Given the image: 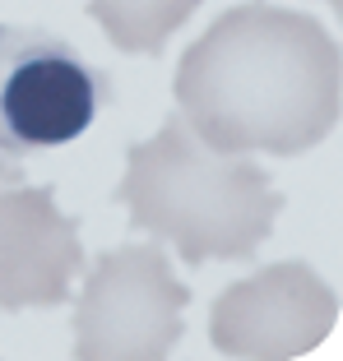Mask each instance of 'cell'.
<instances>
[{
    "mask_svg": "<svg viewBox=\"0 0 343 361\" xmlns=\"http://www.w3.org/2000/svg\"><path fill=\"white\" fill-rule=\"evenodd\" d=\"M330 5H334V10H339V5H343V0H330Z\"/></svg>",
    "mask_w": 343,
    "mask_h": 361,
    "instance_id": "obj_8",
    "label": "cell"
},
{
    "mask_svg": "<svg viewBox=\"0 0 343 361\" xmlns=\"http://www.w3.org/2000/svg\"><path fill=\"white\" fill-rule=\"evenodd\" d=\"M84 269L79 218L52 185H28L14 158H0V310H56Z\"/></svg>",
    "mask_w": 343,
    "mask_h": 361,
    "instance_id": "obj_6",
    "label": "cell"
},
{
    "mask_svg": "<svg viewBox=\"0 0 343 361\" xmlns=\"http://www.w3.org/2000/svg\"><path fill=\"white\" fill-rule=\"evenodd\" d=\"M112 200L126 204L135 232L176 245L186 264L251 259L283 213V195L265 167L209 149L176 111L126 153Z\"/></svg>",
    "mask_w": 343,
    "mask_h": 361,
    "instance_id": "obj_2",
    "label": "cell"
},
{
    "mask_svg": "<svg viewBox=\"0 0 343 361\" xmlns=\"http://www.w3.org/2000/svg\"><path fill=\"white\" fill-rule=\"evenodd\" d=\"M112 102V79L47 28L0 23V158L61 149Z\"/></svg>",
    "mask_w": 343,
    "mask_h": 361,
    "instance_id": "obj_3",
    "label": "cell"
},
{
    "mask_svg": "<svg viewBox=\"0 0 343 361\" xmlns=\"http://www.w3.org/2000/svg\"><path fill=\"white\" fill-rule=\"evenodd\" d=\"M172 88L209 149L297 158L339 126L343 61L320 19L255 0L186 47Z\"/></svg>",
    "mask_w": 343,
    "mask_h": 361,
    "instance_id": "obj_1",
    "label": "cell"
},
{
    "mask_svg": "<svg viewBox=\"0 0 343 361\" xmlns=\"http://www.w3.org/2000/svg\"><path fill=\"white\" fill-rule=\"evenodd\" d=\"M195 10L200 0H88V14L102 23L112 47L130 56H158Z\"/></svg>",
    "mask_w": 343,
    "mask_h": 361,
    "instance_id": "obj_7",
    "label": "cell"
},
{
    "mask_svg": "<svg viewBox=\"0 0 343 361\" xmlns=\"http://www.w3.org/2000/svg\"><path fill=\"white\" fill-rule=\"evenodd\" d=\"M334 319H339L334 287L311 264L283 259V264H265L260 274L232 283L214 301L209 338L223 357L288 361L320 348Z\"/></svg>",
    "mask_w": 343,
    "mask_h": 361,
    "instance_id": "obj_5",
    "label": "cell"
},
{
    "mask_svg": "<svg viewBox=\"0 0 343 361\" xmlns=\"http://www.w3.org/2000/svg\"><path fill=\"white\" fill-rule=\"evenodd\" d=\"M191 287L158 241L116 245L93 264L75 301L79 361H162L186 334Z\"/></svg>",
    "mask_w": 343,
    "mask_h": 361,
    "instance_id": "obj_4",
    "label": "cell"
}]
</instances>
